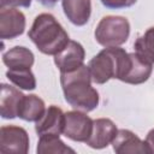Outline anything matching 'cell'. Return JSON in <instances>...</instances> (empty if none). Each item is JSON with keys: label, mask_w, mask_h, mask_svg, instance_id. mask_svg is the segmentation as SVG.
<instances>
[{"label": "cell", "mask_w": 154, "mask_h": 154, "mask_svg": "<svg viewBox=\"0 0 154 154\" xmlns=\"http://www.w3.org/2000/svg\"><path fill=\"white\" fill-rule=\"evenodd\" d=\"M84 58L85 52L83 46L77 41L70 40L69 43L54 55V64L59 69L60 73L71 72L83 65Z\"/></svg>", "instance_id": "52a82bcc"}, {"label": "cell", "mask_w": 154, "mask_h": 154, "mask_svg": "<svg viewBox=\"0 0 154 154\" xmlns=\"http://www.w3.org/2000/svg\"><path fill=\"white\" fill-rule=\"evenodd\" d=\"M25 16L17 8H0V37L12 40L20 36L25 30Z\"/></svg>", "instance_id": "ba28073f"}, {"label": "cell", "mask_w": 154, "mask_h": 154, "mask_svg": "<svg viewBox=\"0 0 154 154\" xmlns=\"http://www.w3.org/2000/svg\"><path fill=\"white\" fill-rule=\"evenodd\" d=\"M36 152L37 154H66L75 153V149L66 146L58 135H43L40 136Z\"/></svg>", "instance_id": "e0dca14e"}, {"label": "cell", "mask_w": 154, "mask_h": 154, "mask_svg": "<svg viewBox=\"0 0 154 154\" xmlns=\"http://www.w3.org/2000/svg\"><path fill=\"white\" fill-rule=\"evenodd\" d=\"M129 64V53L119 47H107L93 57L88 64L91 81L105 84L111 78L122 79Z\"/></svg>", "instance_id": "3957f363"}, {"label": "cell", "mask_w": 154, "mask_h": 154, "mask_svg": "<svg viewBox=\"0 0 154 154\" xmlns=\"http://www.w3.org/2000/svg\"><path fill=\"white\" fill-rule=\"evenodd\" d=\"M31 0H0V8L6 7H30Z\"/></svg>", "instance_id": "44dd1931"}, {"label": "cell", "mask_w": 154, "mask_h": 154, "mask_svg": "<svg viewBox=\"0 0 154 154\" xmlns=\"http://www.w3.org/2000/svg\"><path fill=\"white\" fill-rule=\"evenodd\" d=\"M153 64L144 60L142 57H140L136 52L129 53V64L126 67V71L120 79L124 83L128 84H142L152 75L153 71Z\"/></svg>", "instance_id": "7c38bea8"}, {"label": "cell", "mask_w": 154, "mask_h": 154, "mask_svg": "<svg viewBox=\"0 0 154 154\" xmlns=\"http://www.w3.org/2000/svg\"><path fill=\"white\" fill-rule=\"evenodd\" d=\"M30 141L25 129L17 125H5L0 129V152L4 154H26Z\"/></svg>", "instance_id": "8992f818"}, {"label": "cell", "mask_w": 154, "mask_h": 154, "mask_svg": "<svg viewBox=\"0 0 154 154\" xmlns=\"http://www.w3.org/2000/svg\"><path fill=\"white\" fill-rule=\"evenodd\" d=\"M148 149H149V153H153L154 154V129H152L147 136H146V140H144Z\"/></svg>", "instance_id": "7402d4cb"}, {"label": "cell", "mask_w": 154, "mask_h": 154, "mask_svg": "<svg viewBox=\"0 0 154 154\" xmlns=\"http://www.w3.org/2000/svg\"><path fill=\"white\" fill-rule=\"evenodd\" d=\"M2 61L8 69H31L35 57L29 48L16 46L2 54Z\"/></svg>", "instance_id": "9a60e30c"}, {"label": "cell", "mask_w": 154, "mask_h": 154, "mask_svg": "<svg viewBox=\"0 0 154 154\" xmlns=\"http://www.w3.org/2000/svg\"><path fill=\"white\" fill-rule=\"evenodd\" d=\"M118 132L117 125L108 118H97L93 123V131L88 141L85 142L90 148L102 149L108 144H112Z\"/></svg>", "instance_id": "9c48e42d"}, {"label": "cell", "mask_w": 154, "mask_h": 154, "mask_svg": "<svg viewBox=\"0 0 154 154\" xmlns=\"http://www.w3.org/2000/svg\"><path fill=\"white\" fill-rule=\"evenodd\" d=\"M112 147L117 154H149L146 142L126 129L118 130L114 140L112 141Z\"/></svg>", "instance_id": "8fae6325"}, {"label": "cell", "mask_w": 154, "mask_h": 154, "mask_svg": "<svg viewBox=\"0 0 154 154\" xmlns=\"http://www.w3.org/2000/svg\"><path fill=\"white\" fill-rule=\"evenodd\" d=\"M41 5H43V6H46V7H53L59 0H37Z\"/></svg>", "instance_id": "603a6c76"}, {"label": "cell", "mask_w": 154, "mask_h": 154, "mask_svg": "<svg viewBox=\"0 0 154 154\" xmlns=\"http://www.w3.org/2000/svg\"><path fill=\"white\" fill-rule=\"evenodd\" d=\"M101 4L109 10H120L128 8L136 4L137 0H100Z\"/></svg>", "instance_id": "ffe728a7"}, {"label": "cell", "mask_w": 154, "mask_h": 154, "mask_svg": "<svg viewBox=\"0 0 154 154\" xmlns=\"http://www.w3.org/2000/svg\"><path fill=\"white\" fill-rule=\"evenodd\" d=\"M61 6L67 19L76 26L88 23L91 14L90 0H61Z\"/></svg>", "instance_id": "5bb4252c"}, {"label": "cell", "mask_w": 154, "mask_h": 154, "mask_svg": "<svg viewBox=\"0 0 154 154\" xmlns=\"http://www.w3.org/2000/svg\"><path fill=\"white\" fill-rule=\"evenodd\" d=\"M46 105L45 101L35 95H24V97L20 101L19 109H18V117L25 122H37L45 113Z\"/></svg>", "instance_id": "2e32d148"}, {"label": "cell", "mask_w": 154, "mask_h": 154, "mask_svg": "<svg viewBox=\"0 0 154 154\" xmlns=\"http://www.w3.org/2000/svg\"><path fill=\"white\" fill-rule=\"evenodd\" d=\"M65 113L55 105L46 108L43 116L36 122L35 131L38 136L43 135H60L64 130Z\"/></svg>", "instance_id": "30bf717a"}, {"label": "cell", "mask_w": 154, "mask_h": 154, "mask_svg": "<svg viewBox=\"0 0 154 154\" xmlns=\"http://www.w3.org/2000/svg\"><path fill=\"white\" fill-rule=\"evenodd\" d=\"M130 35V23L122 16H106L96 25L94 36L102 47H119Z\"/></svg>", "instance_id": "277c9868"}, {"label": "cell", "mask_w": 154, "mask_h": 154, "mask_svg": "<svg viewBox=\"0 0 154 154\" xmlns=\"http://www.w3.org/2000/svg\"><path fill=\"white\" fill-rule=\"evenodd\" d=\"M24 94L17 88L2 83L0 95V114L4 119H13L18 117V109Z\"/></svg>", "instance_id": "4fadbf2b"}, {"label": "cell", "mask_w": 154, "mask_h": 154, "mask_svg": "<svg viewBox=\"0 0 154 154\" xmlns=\"http://www.w3.org/2000/svg\"><path fill=\"white\" fill-rule=\"evenodd\" d=\"M135 52L144 60L154 64V26L147 29L134 43Z\"/></svg>", "instance_id": "d6986e66"}, {"label": "cell", "mask_w": 154, "mask_h": 154, "mask_svg": "<svg viewBox=\"0 0 154 154\" xmlns=\"http://www.w3.org/2000/svg\"><path fill=\"white\" fill-rule=\"evenodd\" d=\"M28 36L36 48L47 55H55L70 41L69 34L51 13L36 16Z\"/></svg>", "instance_id": "7a4b0ae2"}, {"label": "cell", "mask_w": 154, "mask_h": 154, "mask_svg": "<svg viewBox=\"0 0 154 154\" xmlns=\"http://www.w3.org/2000/svg\"><path fill=\"white\" fill-rule=\"evenodd\" d=\"M91 76L87 65L75 71L60 73V83L65 101L75 109L91 112L99 106L100 96L91 87Z\"/></svg>", "instance_id": "6da1fadb"}, {"label": "cell", "mask_w": 154, "mask_h": 154, "mask_svg": "<svg viewBox=\"0 0 154 154\" xmlns=\"http://www.w3.org/2000/svg\"><path fill=\"white\" fill-rule=\"evenodd\" d=\"M7 79L23 90H34L36 88V78L31 69H8L6 71Z\"/></svg>", "instance_id": "ac0fdd59"}, {"label": "cell", "mask_w": 154, "mask_h": 154, "mask_svg": "<svg viewBox=\"0 0 154 154\" xmlns=\"http://www.w3.org/2000/svg\"><path fill=\"white\" fill-rule=\"evenodd\" d=\"M94 120L83 111H69L65 113L63 134L76 142H87L93 131Z\"/></svg>", "instance_id": "5b68a950"}]
</instances>
